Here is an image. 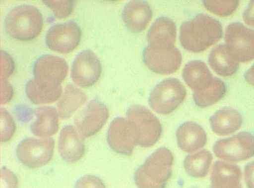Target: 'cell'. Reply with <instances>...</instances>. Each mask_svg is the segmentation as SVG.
<instances>
[{
  "label": "cell",
  "instance_id": "6da1fadb",
  "mask_svg": "<svg viewBox=\"0 0 254 188\" xmlns=\"http://www.w3.org/2000/svg\"><path fill=\"white\" fill-rule=\"evenodd\" d=\"M222 33V26L218 20L200 14L181 25L180 41L186 49L200 52L218 42Z\"/></svg>",
  "mask_w": 254,
  "mask_h": 188
},
{
  "label": "cell",
  "instance_id": "7a4b0ae2",
  "mask_svg": "<svg viewBox=\"0 0 254 188\" xmlns=\"http://www.w3.org/2000/svg\"><path fill=\"white\" fill-rule=\"evenodd\" d=\"M174 157L166 147L152 153L134 174V182L139 188H165L171 176Z\"/></svg>",
  "mask_w": 254,
  "mask_h": 188
},
{
  "label": "cell",
  "instance_id": "3957f363",
  "mask_svg": "<svg viewBox=\"0 0 254 188\" xmlns=\"http://www.w3.org/2000/svg\"><path fill=\"white\" fill-rule=\"evenodd\" d=\"M4 27L6 32L14 38L22 41L31 40L40 33L43 17L38 9L33 6H18L7 15Z\"/></svg>",
  "mask_w": 254,
  "mask_h": 188
},
{
  "label": "cell",
  "instance_id": "277c9868",
  "mask_svg": "<svg viewBox=\"0 0 254 188\" xmlns=\"http://www.w3.org/2000/svg\"><path fill=\"white\" fill-rule=\"evenodd\" d=\"M187 92L178 79L170 78L158 84L151 92L149 104L153 110L161 114L173 112L184 101Z\"/></svg>",
  "mask_w": 254,
  "mask_h": 188
},
{
  "label": "cell",
  "instance_id": "5b68a950",
  "mask_svg": "<svg viewBox=\"0 0 254 188\" xmlns=\"http://www.w3.org/2000/svg\"><path fill=\"white\" fill-rule=\"evenodd\" d=\"M127 116L136 130L140 146L149 147L157 142L161 135L162 126L150 110L142 105H134L127 110Z\"/></svg>",
  "mask_w": 254,
  "mask_h": 188
},
{
  "label": "cell",
  "instance_id": "8992f818",
  "mask_svg": "<svg viewBox=\"0 0 254 188\" xmlns=\"http://www.w3.org/2000/svg\"><path fill=\"white\" fill-rule=\"evenodd\" d=\"M213 152L219 158L231 162L247 160L254 156V136L241 132L234 136L217 141Z\"/></svg>",
  "mask_w": 254,
  "mask_h": 188
},
{
  "label": "cell",
  "instance_id": "52a82bcc",
  "mask_svg": "<svg viewBox=\"0 0 254 188\" xmlns=\"http://www.w3.org/2000/svg\"><path fill=\"white\" fill-rule=\"evenodd\" d=\"M225 46L238 62H247L254 59V31L241 23H233L227 28Z\"/></svg>",
  "mask_w": 254,
  "mask_h": 188
},
{
  "label": "cell",
  "instance_id": "ba28073f",
  "mask_svg": "<svg viewBox=\"0 0 254 188\" xmlns=\"http://www.w3.org/2000/svg\"><path fill=\"white\" fill-rule=\"evenodd\" d=\"M54 145L55 141L52 138H26L19 144L16 149L17 156L26 166L39 168L46 165L51 160Z\"/></svg>",
  "mask_w": 254,
  "mask_h": 188
},
{
  "label": "cell",
  "instance_id": "9c48e42d",
  "mask_svg": "<svg viewBox=\"0 0 254 188\" xmlns=\"http://www.w3.org/2000/svg\"><path fill=\"white\" fill-rule=\"evenodd\" d=\"M107 139L113 150L125 155H130L139 143L138 134L133 124L123 117L116 118L112 121Z\"/></svg>",
  "mask_w": 254,
  "mask_h": 188
},
{
  "label": "cell",
  "instance_id": "30bf717a",
  "mask_svg": "<svg viewBox=\"0 0 254 188\" xmlns=\"http://www.w3.org/2000/svg\"><path fill=\"white\" fill-rule=\"evenodd\" d=\"M108 118L107 107L99 101L92 100L76 115L74 123L78 133L84 139L96 134Z\"/></svg>",
  "mask_w": 254,
  "mask_h": 188
},
{
  "label": "cell",
  "instance_id": "8fae6325",
  "mask_svg": "<svg viewBox=\"0 0 254 188\" xmlns=\"http://www.w3.org/2000/svg\"><path fill=\"white\" fill-rule=\"evenodd\" d=\"M81 36V30L78 25L70 21L52 27L47 33L46 42L51 50L68 53L78 46Z\"/></svg>",
  "mask_w": 254,
  "mask_h": 188
},
{
  "label": "cell",
  "instance_id": "7c38bea8",
  "mask_svg": "<svg viewBox=\"0 0 254 188\" xmlns=\"http://www.w3.org/2000/svg\"><path fill=\"white\" fill-rule=\"evenodd\" d=\"M143 59L144 64L151 71L167 75L178 70L182 57L180 51L175 47L169 49H157L148 46L143 51Z\"/></svg>",
  "mask_w": 254,
  "mask_h": 188
},
{
  "label": "cell",
  "instance_id": "4fadbf2b",
  "mask_svg": "<svg viewBox=\"0 0 254 188\" xmlns=\"http://www.w3.org/2000/svg\"><path fill=\"white\" fill-rule=\"evenodd\" d=\"M101 72V66L97 56L91 51L85 50L75 57L71 70L73 81L81 87L94 85Z\"/></svg>",
  "mask_w": 254,
  "mask_h": 188
},
{
  "label": "cell",
  "instance_id": "5bb4252c",
  "mask_svg": "<svg viewBox=\"0 0 254 188\" xmlns=\"http://www.w3.org/2000/svg\"><path fill=\"white\" fill-rule=\"evenodd\" d=\"M68 72V65L63 59L46 55L39 58L34 67L35 78L41 81L61 84Z\"/></svg>",
  "mask_w": 254,
  "mask_h": 188
},
{
  "label": "cell",
  "instance_id": "9a60e30c",
  "mask_svg": "<svg viewBox=\"0 0 254 188\" xmlns=\"http://www.w3.org/2000/svg\"><path fill=\"white\" fill-rule=\"evenodd\" d=\"M176 34V25L173 21L166 17L158 18L148 32L149 46L157 49L174 47Z\"/></svg>",
  "mask_w": 254,
  "mask_h": 188
},
{
  "label": "cell",
  "instance_id": "2e32d148",
  "mask_svg": "<svg viewBox=\"0 0 254 188\" xmlns=\"http://www.w3.org/2000/svg\"><path fill=\"white\" fill-rule=\"evenodd\" d=\"M83 139L73 126L63 127L59 141V152L63 160L73 163L82 157L85 151Z\"/></svg>",
  "mask_w": 254,
  "mask_h": 188
},
{
  "label": "cell",
  "instance_id": "e0dca14e",
  "mask_svg": "<svg viewBox=\"0 0 254 188\" xmlns=\"http://www.w3.org/2000/svg\"><path fill=\"white\" fill-rule=\"evenodd\" d=\"M176 138L179 147L188 153L199 150L207 142V136L203 129L193 122L180 125L176 131Z\"/></svg>",
  "mask_w": 254,
  "mask_h": 188
},
{
  "label": "cell",
  "instance_id": "ac0fdd59",
  "mask_svg": "<svg viewBox=\"0 0 254 188\" xmlns=\"http://www.w3.org/2000/svg\"><path fill=\"white\" fill-rule=\"evenodd\" d=\"M149 5L142 0H132L125 6L122 17L127 28L133 32H141L146 28L152 18Z\"/></svg>",
  "mask_w": 254,
  "mask_h": 188
},
{
  "label": "cell",
  "instance_id": "d6986e66",
  "mask_svg": "<svg viewBox=\"0 0 254 188\" xmlns=\"http://www.w3.org/2000/svg\"><path fill=\"white\" fill-rule=\"evenodd\" d=\"M241 178V171L238 166L217 161L212 168L210 188H242Z\"/></svg>",
  "mask_w": 254,
  "mask_h": 188
},
{
  "label": "cell",
  "instance_id": "ffe728a7",
  "mask_svg": "<svg viewBox=\"0 0 254 188\" xmlns=\"http://www.w3.org/2000/svg\"><path fill=\"white\" fill-rule=\"evenodd\" d=\"M26 93L30 100L35 104L54 102L61 96V84L43 81L34 78L26 86Z\"/></svg>",
  "mask_w": 254,
  "mask_h": 188
},
{
  "label": "cell",
  "instance_id": "44dd1931",
  "mask_svg": "<svg viewBox=\"0 0 254 188\" xmlns=\"http://www.w3.org/2000/svg\"><path fill=\"white\" fill-rule=\"evenodd\" d=\"M209 122L214 133L219 136H225L236 132L240 129L242 119L238 111L226 107L216 112L210 117Z\"/></svg>",
  "mask_w": 254,
  "mask_h": 188
},
{
  "label": "cell",
  "instance_id": "7402d4cb",
  "mask_svg": "<svg viewBox=\"0 0 254 188\" xmlns=\"http://www.w3.org/2000/svg\"><path fill=\"white\" fill-rule=\"evenodd\" d=\"M183 77L193 93L205 89L212 82V77L206 64L200 61H192L184 68Z\"/></svg>",
  "mask_w": 254,
  "mask_h": 188
},
{
  "label": "cell",
  "instance_id": "603a6c76",
  "mask_svg": "<svg viewBox=\"0 0 254 188\" xmlns=\"http://www.w3.org/2000/svg\"><path fill=\"white\" fill-rule=\"evenodd\" d=\"M36 120L31 124V130L33 135L45 138L55 134L59 129V117L57 110L50 106L37 108L35 111Z\"/></svg>",
  "mask_w": 254,
  "mask_h": 188
},
{
  "label": "cell",
  "instance_id": "cb8c5ba5",
  "mask_svg": "<svg viewBox=\"0 0 254 188\" xmlns=\"http://www.w3.org/2000/svg\"><path fill=\"white\" fill-rule=\"evenodd\" d=\"M210 66L217 74L229 76L238 70V62L229 53L225 45H219L213 48L208 56Z\"/></svg>",
  "mask_w": 254,
  "mask_h": 188
},
{
  "label": "cell",
  "instance_id": "d4e9b609",
  "mask_svg": "<svg viewBox=\"0 0 254 188\" xmlns=\"http://www.w3.org/2000/svg\"><path fill=\"white\" fill-rule=\"evenodd\" d=\"M87 100V96L81 90L73 85H68L58 104V113L60 117L66 120Z\"/></svg>",
  "mask_w": 254,
  "mask_h": 188
},
{
  "label": "cell",
  "instance_id": "484cf974",
  "mask_svg": "<svg viewBox=\"0 0 254 188\" xmlns=\"http://www.w3.org/2000/svg\"><path fill=\"white\" fill-rule=\"evenodd\" d=\"M212 161L211 153L207 150L203 149L187 155L184 161V166L189 175L201 178L207 175Z\"/></svg>",
  "mask_w": 254,
  "mask_h": 188
},
{
  "label": "cell",
  "instance_id": "4316f807",
  "mask_svg": "<svg viewBox=\"0 0 254 188\" xmlns=\"http://www.w3.org/2000/svg\"><path fill=\"white\" fill-rule=\"evenodd\" d=\"M226 92L224 83L219 78H214L212 83L207 88L199 92L193 93V100L198 106L206 107L220 100Z\"/></svg>",
  "mask_w": 254,
  "mask_h": 188
},
{
  "label": "cell",
  "instance_id": "83f0119b",
  "mask_svg": "<svg viewBox=\"0 0 254 188\" xmlns=\"http://www.w3.org/2000/svg\"><path fill=\"white\" fill-rule=\"evenodd\" d=\"M203 4L211 12L219 16L226 17L235 12L239 2L237 0H204Z\"/></svg>",
  "mask_w": 254,
  "mask_h": 188
},
{
  "label": "cell",
  "instance_id": "f1b7e54d",
  "mask_svg": "<svg viewBox=\"0 0 254 188\" xmlns=\"http://www.w3.org/2000/svg\"><path fill=\"white\" fill-rule=\"evenodd\" d=\"M43 3L53 11L59 19L68 16L73 10L75 2L73 0H43Z\"/></svg>",
  "mask_w": 254,
  "mask_h": 188
},
{
  "label": "cell",
  "instance_id": "f546056e",
  "mask_svg": "<svg viewBox=\"0 0 254 188\" xmlns=\"http://www.w3.org/2000/svg\"><path fill=\"white\" fill-rule=\"evenodd\" d=\"M15 130V124L10 113L5 109H0V141H9Z\"/></svg>",
  "mask_w": 254,
  "mask_h": 188
},
{
  "label": "cell",
  "instance_id": "4dcf8cb0",
  "mask_svg": "<svg viewBox=\"0 0 254 188\" xmlns=\"http://www.w3.org/2000/svg\"><path fill=\"white\" fill-rule=\"evenodd\" d=\"M75 188H106V187L102 181L98 177L87 175L78 180Z\"/></svg>",
  "mask_w": 254,
  "mask_h": 188
},
{
  "label": "cell",
  "instance_id": "1f68e13d",
  "mask_svg": "<svg viewBox=\"0 0 254 188\" xmlns=\"http://www.w3.org/2000/svg\"><path fill=\"white\" fill-rule=\"evenodd\" d=\"M0 79L6 80L14 69L13 62L10 56L5 52L0 53Z\"/></svg>",
  "mask_w": 254,
  "mask_h": 188
},
{
  "label": "cell",
  "instance_id": "d6a6232c",
  "mask_svg": "<svg viewBox=\"0 0 254 188\" xmlns=\"http://www.w3.org/2000/svg\"><path fill=\"white\" fill-rule=\"evenodd\" d=\"M18 181L15 175L5 167L0 171V188H17Z\"/></svg>",
  "mask_w": 254,
  "mask_h": 188
},
{
  "label": "cell",
  "instance_id": "836d02e7",
  "mask_svg": "<svg viewBox=\"0 0 254 188\" xmlns=\"http://www.w3.org/2000/svg\"><path fill=\"white\" fill-rule=\"evenodd\" d=\"M13 90L7 80L0 79V103L5 104L12 97Z\"/></svg>",
  "mask_w": 254,
  "mask_h": 188
},
{
  "label": "cell",
  "instance_id": "e575fe53",
  "mask_svg": "<svg viewBox=\"0 0 254 188\" xmlns=\"http://www.w3.org/2000/svg\"><path fill=\"white\" fill-rule=\"evenodd\" d=\"M246 183L249 188H254V162L248 164L244 169Z\"/></svg>",
  "mask_w": 254,
  "mask_h": 188
},
{
  "label": "cell",
  "instance_id": "d590c367",
  "mask_svg": "<svg viewBox=\"0 0 254 188\" xmlns=\"http://www.w3.org/2000/svg\"><path fill=\"white\" fill-rule=\"evenodd\" d=\"M243 17L247 24L254 27V0L249 3L244 12Z\"/></svg>",
  "mask_w": 254,
  "mask_h": 188
},
{
  "label": "cell",
  "instance_id": "8d00e7d4",
  "mask_svg": "<svg viewBox=\"0 0 254 188\" xmlns=\"http://www.w3.org/2000/svg\"><path fill=\"white\" fill-rule=\"evenodd\" d=\"M245 78L248 83L254 86V64L245 73Z\"/></svg>",
  "mask_w": 254,
  "mask_h": 188
}]
</instances>
